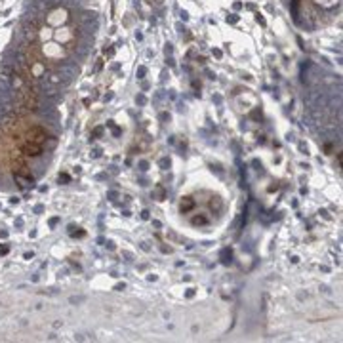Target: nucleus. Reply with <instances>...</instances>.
<instances>
[{
  "label": "nucleus",
  "mask_w": 343,
  "mask_h": 343,
  "mask_svg": "<svg viewBox=\"0 0 343 343\" xmlns=\"http://www.w3.org/2000/svg\"><path fill=\"white\" fill-rule=\"evenodd\" d=\"M31 143H38V145H42L46 139H48V133H46V130L42 126H34L31 132H29V137H27Z\"/></svg>",
  "instance_id": "obj_2"
},
{
  "label": "nucleus",
  "mask_w": 343,
  "mask_h": 343,
  "mask_svg": "<svg viewBox=\"0 0 343 343\" xmlns=\"http://www.w3.org/2000/svg\"><path fill=\"white\" fill-rule=\"evenodd\" d=\"M221 206H223V202H221V198H219V196H213V198L210 200V208H212V210L219 212V210H221Z\"/></svg>",
  "instance_id": "obj_7"
},
{
  "label": "nucleus",
  "mask_w": 343,
  "mask_h": 343,
  "mask_svg": "<svg viewBox=\"0 0 343 343\" xmlns=\"http://www.w3.org/2000/svg\"><path fill=\"white\" fill-rule=\"evenodd\" d=\"M101 132H103V128H95V130H94V137H97V135H101Z\"/></svg>",
  "instance_id": "obj_11"
},
{
  "label": "nucleus",
  "mask_w": 343,
  "mask_h": 343,
  "mask_svg": "<svg viewBox=\"0 0 343 343\" xmlns=\"http://www.w3.org/2000/svg\"><path fill=\"white\" fill-rule=\"evenodd\" d=\"M59 181H63V183H67V181H71V177H69V174H61V175H59Z\"/></svg>",
  "instance_id": "obj_10"
},
{
  "label": "nucleus",
  "mask_w": 343,
  "mask_h": 343,
  "mask_svg": "<svg viewBox=\"0 0 343 343\" xmlns=\"http://www.w3.org/2000/svg\"><path fill=\"white\" fill-rule=\"evenodd\" d=\"M208 223V219L202 217V216H196V217H192V225H206Z\"/></svg>",
  "instance_id": "obj_8"
},
{
  "label": "nucleus",
  "mask_w": 343,
  "mask_h": 343,
  "mask_svg": "<svg viewBox=\"0 0 343 343\" xmlns=\"http://www.w3.org/2000/svg\"><path fill=\"white\" fill-rule=\"evenodd\" d=\"M164 196H166V195H164V189L162 187H156V200H164Z\"/></svg>",
  "instance_id": "obj_9"
},
{
  "label": "nucleus",
  "mask_w": 343,
  "mask_h": 343,
  "mask_svg": "<svg viewBox=\"0 0 343 343\" xmlns=\"http://www.w3.org/2000/svg\"><path fill=\"white\" fill-rule=\"evenodd\" d=\"M8 252H10V248H8V246H2V248H0V254H2V255H4V254H8Z\"/></svg>",
  "instance_id": "obj_13"
},
{
  "label": "nucleus",
  "mask_w": 343,
  "mask_h": 343,
  "mask_svg": "<svg viewBox=\"0 0 343 343\" xmlns=\"http://www.w3.org/2000/svg\"><path fill=\"white\" fill-rule=\"evenodd\" d=\"M221 261H223L225 265H227V263H231V261H233V252H231V250H229V248L221 250Z\"/></svg>",
  "instance_id": "obj_6"
},
{
  "label": "nucleus",
  "mask_w": 343,
  "mask_h": 343,
  "mask_svg": "<svg viewBox=\"0 0 343 343\" xmlns=\"http://www.w3.org/2000/svg\"><path fill=\"white\" fill-rule=\"evenodd\" d=\"M21 153H25L27 156H38V154H42V145L27 141V143L21 145Z\"/></svg>",
  "instance_id": "obj_3"
},
{
  "label": "nucleus",
  "mask_w": 343,
  "mask_h": 343,
  "mask_svg": "<svg viewBox=\"0 0 343 343\" xmlns=\"http://www.w3.org/2000/svg\"><path fill=\"white\" fill-rule=\"evenodd\" d=\"M141 217H143V219H149V212L143 210V212H141Z\"/></svg>",
  "instance_id": "obj_14"
},
{
  "label": "nucleus",
  "mask_w": 343,
  "mask_h": 343,
  "mask_svg": "<svg viewBox=\"0 0 343 343\" xmlns=\"http://www.w3.org/2000/svg\"><path fill=\"white\" fill-rule=\"evenodd\" d=\"M195 208V200H192L191 196H183V200H181V204H179V210H181V213H187L189 210H192Z\"/></svg>",
  "instance_id": "obj_5"
},
{
  "label": "nucleus",
  "mask_w": 343,
  "mask_h": 343,
  "mask_svg": "<svg viewBox=\"0 0 343 343\" xmlns=\"http://www.w3.org/2000/svg\"><path fill=\"white\" fill-rule=\"evenodd\" d=\"M57 221H59V217H52V219H50V225L55 227V225H57Z\"/></svg>",
  "instance_id": "obj_12"
},
{
  "label": "nucleus",
  "mask_w": 343,
  "mask_h": 343,
  "mask_svg": "<svg viewBox=\"0 0 343 343\" xmlns=\"http://www.w3.org/2000/svg\"><path fill=\"white\" fill-rule=\"evenodd\" d=\"M17 105L25 107L29 111H36L38 109V95H36V88H23L17 90Z\"/></svg>",
  "instance_id": "obj_1"
},
{
  "label": "nucleus",
  "mask_w": 343,
  "mask_h": 343,
  "mask_svg": "<svg viewBox=\"0 0 343 343\" xmlns=\"http://www.w3.org/2000/svg\"><path fill=\"white\" fill-rule=\"evenodd\" d=\"M137 103H139V105H143V103H145V97H143V95H139V97H137Z\"/></svg>",
  "instance_id": "obj_15"
},
{
  "label": "nucleus",
  "mask_w": 343,
  "mask_h": 343,
  "mask_svg": "<svg viewBox=\"0 0 343 343\" xmlns=\"http://www.w3.org/2000/svg\"><path fill=\"white\" fill-rule=\"evenodd\" d=\"M13 177H16V181L21 185V187H29V185L34 183L33 175H23V174H19V172H13Z\"/></svg>",
  "instance_id": "obj_4"
}]
</instances>
